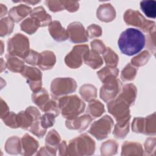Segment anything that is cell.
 <instances>
[{
  "label": "cell",
  "mask_w": 156,
  "mask_h": 156,
  "mask_svg": "<svg viewBox=\"0 0 156 156\" xmlns=\"http://www.w3.org/2000/svg\"><path fill=\"white\" fill-rule=\"evenodd\" d=\"M48 30L54 40L57 41H64L69 38L67 30L63 28L58 21H52L49 26Z\"/></svg>",
  "instance_id": "obj_19"
},
{
  "label": "cell",
  "mask_w": 156,
  "mask_h": 156,
  "mask_svg": "<svg viewBox=\"0 0 156 156\" xmlns=\"http://www.w3.org/2000/svg\"><path fill=\"white\" fill-rule=\"evenodd\" d=\"M100 89V98L105 102L114 99L120 93L122 88L121 82L116 77H111L103 82Z\"/></svg>",
  "instance_id": "obj_10"
},
{
  "label": "cell",
  "mask_w": 156,
  "mask_h": 156,
  "mask_svg": "<svg viewBox=\"0 0 156 156\" xmlns=\"http://www.w3.org/2000/svg\"><path fill=\"white\" fill-rule=\"evenodd\" d=\"M0 9H1V16H2L7 13V7L2 4H0Z\"/></svg>",
  "instance_id": "obj_53"
},
{
  "label": "cell",
  "mask_w": 156,
  "mask_h": 156,
  "mask_svg": "<svg viewBox=\"0 0 156 156\" xmlns=\"http://www.w3.org/2000/svg\"><path fill=\"white\" fill-rule=\"evenodd\" d=\"M40 58V53H38L34 50H30L29 54L24 58L25 62L31 65H38Z\"/></svg>",
  "instance_id": "obj_45"
},
{
  "label": "cell",
  "mask_w": 156,
  "mask_h": 156,
  "mask_svg": "<svg viewBox=\"0 0 156 156\" xmlns=\"http://www.w3.org/2000/svg\"><path fill=\"white\" fill-rule=\"evenodd\" d=\"M20 27L23 31L31 35L35 33L39 27L36 21L30 17L23 21L20 24Z\"/></svg>",
  "instance_id": "obj_35"
},
{
  "label": "cell",
  "mask_w": 156,
  "mask_h": 156,
  "mask_svg": "<svg viewBox=\"0 0 156 156\" xmlns=\"http://www.w3.org/2000/svg\"><path fill=\"white\" fill-rule=\"evenodd\" d=\"M122 155H142L143 150L142 146L135 142L125 141L122 146Z\"/></svg>",
  "instance_id": "obj_23"
},
{
  "label": "cell",
  "mask_w": 156,
  "mask_h": 156,
  "mask_svg": "<svg viewBox=\"0 0 156 156\" xmlns=\"http://www.w3.org/2000/svg\"><path fill=\"white\" fill-rule=\"evenodd\" d=\"M103 58L107 67L112 68H116L119 60L118 55L110 48H106L103 54Z\"/></svg>",
  "instance_id": "obj_31"
},
{
  "label": "cell",
  "mask_w": 156,
  "mask_h": 156,
  "mask_svg": "<svg viewBox=\"0 0 156 156\" xmlns=\"http://www.w3.org/2000/svg\"><path fill=\"white\" fill-rule=\"evenodd\" d=\"M32 99L34 103L35 104L41 111H43L44 106L50 100L48 92L43 88L37 91L34 92L32 95Z\"/></svg>",
  "instance_id": "obj_24"
},
{
  "label": "cell",
  "mask_w": 156,
  "mask_h": 156,
  "mask_svg": "<svg viewBox=\"0 0 156 156\" xmlns=\"http://www.w3.org/2000/svg\"><path fill=\"white\" fill-rule=\"evenodd\" d=\"M76 88L77 83L71 77H58L52 81L51 91L52 96L57 98L74 92Z\"/></svg>",
  "instance_id": "obj_6"
},
{
  "label": "cell",
  "mask_w": 156,
  "mask_h": 156,
  "mask_svg": "<svg viewBox=\"0 0 156 156\" xmlns=\"http://www.w3.org/2000/svg\"><path fill=\"white\" fill-rule=\"evenodd\" d=\"M87 33L88 38H90L99 37L102 34V29L99 26L93 24L88 27Z\"/></svg>",
  "instance_id": "obj_46"
},
{
  "label": "cell",
  "mask_w": 156,
  "mask_h": 156,
  "mask_svg": "<svg viewBox=\"0 0 156 156\" xmlns=\"http://www.w3.org/2000/svg\"><path fill=\"white\" fill-rule=\"evenodd\" d=\"M155 146H156L155 137L148 138L144 143V149H145L146 154L155 155Z\"/></svg>",
  "instance_id": "obj_44"
},
{
  "label": "cell",
  "mask_w": 156,
  "mask_h": 156,
  "mask_svg": "<svg viewBox=\"0 0 156 156\" xmlns=\"http://www.w3.org/2000/svg\"><path fill=\"white\" fill-rule=\"evenodd\" d=\"M83 62L94 69L100 68L103 64V60L100 54L93 49L89 51V52L84 58Z\"/></svg>",
  "instance_id": "obj_25"
},
{
  "label": "cell",
  "mask_w": 156,
  "mask_h": 156,
  "mask_svg": "<svg viewBox=\"0 0 156 156\" xmlns=\"http://www.w3.org/2000/svg\"><path fill=\"white\" fill-rule=\"evenodd\" d=\"M145 43V35L141 31L135 28H129L123 31L118 41L120 51L129 56L140 52L144 47Z\"/></svg>",
  "instance_id": "obj_1"
},
{
  "label": "cell",
  "mask_w": 156,
  "mask_h": 156,
  "mask_svg": "<svg viewBox=\"0 0 156 156\" xmlns=\"http://www.w3.org/2000/svg\"><path fill=\"white\" fill-rule=\"evenodd\" d=\"M124 20L127 25L140 28L145 32H149L155 27L154 21L146 20L138 10H127L124 14Z\"/></svg>",
  "instance_id": "obj_7"
},
{
  "label": "cell",
  "mask_w": 156,
  "mask_h": 156,
  "mask_svg": "<svg viewBox=\"0 0 156 156\" xmlns=\"http://www.w3.org/2000/svg\"><path fill=\"white\" fill-rule=\"evenodd\" d=\"M65 7V9H66L69 12H76L79 7V3L78 1H62Z\"/></svg>",
  "instance_id": "obj_49"
},
{
  "label": "cell",
  "mask_w": 156,
  "mask_h": 156,
  "mask_svg": "<svg viewBox=\"0 0 156 156\" xmlns=\"http://www.w3.org/2000/svg\"><path fill=\"white\" fill-rule=\"evenodd\" d=\"M118 143L115 140H109L101 144V152L102 155H112L118 151Z\"/></svg>",
  "instance_id": "obj_32"
},
{
  "label": "cell",
  "mask_w": 156,
  "mask_h": 156,
  "mask_svg": "<svg viewBox=\"0 0 156 156\" xmlns=\"http://www.w3.org/2000/svg\"><path fill=\"white\" fill-rule=\"evenodd\" d=\"M79 93L82 98L87 102H90L97 96V89L91 84L82 85L79 89Z\"/></svg>",
  "instance_id": "obj_29"
},
{
  "label": "cell",
  "mask_w": 156,
  "mask_h": 156,
  "mask_svg": "<svg viewBox=\"0 0 156 156\" xmlns=\"http://www.w3.org/2000/svg\"><path fill=\"white\" fill-rule=\"evenodd\" d=\"M151 56V54L147 51H143L141 53L132 58L131 64L136 67L144 66L147 63Z\"/></svg>",
  "instance_id": "obj_38"
},
{
  "label": "cell",
  "mask_w": 156,
  "mask_h": 156,
  "mask_svg": "<svg viewBox=\"0 0 156 156\" xmlns=\"http://www.w3.org/2000/svg\"><path fill=\"white\" fill-rule=\"evenodd\" d=\"M137 94L136 87L132 83H127L123 86L122 90L120 93L118 98L123 100L129 106L132 105L135 101Z\"/></svg>",
  "instance_id": "obj_21"
},
{
  "label": "cell",
  "mask_w": 156,
  "mask_h": 156,
  "mask_svg": "<svg viewBox=\"0 0 156 156\" xmlns=\"http://www.w3.org/2000/svg\"><path fill=\"white\" fill-rule=\"evenodd\" d=\"M92 118L88 115H83L80 116L66 119V126L69 129L77 130L79 132L85 130L92 121Z\"/></svg>",
  "instance_id": "obj_15"
},
{
  "label": "cell",
  "mask_w": 156,
  "mask_h": 156,
  "mask_svg": "<svg viewBox=\"0 0 156 156\" xmlns=\"http://www.w3.org/2000/svg\"><path fill=\"white\" fill-rule=\"evenodd\" d=\"M91 49L96 51L99 54H103L106 49V47L104 43L99 40H94L91 42Z\"/></svg>",
  "instance_id": "obj_48"
},
{
  "label": "cell",
  "mask_w": 156,
  "mask_h": 156,
  "mask_svg": "<svg viewBox=\"0 0 156 156\" xmlns=\"http://www.w3.org/2000/svg\"><path fill=\"white\" fill-rule=\"evenodd\" d=\"M69 40L74 43H81L87 42L88 40L87 30L80 22H73L67 27Z\"/></svg>",
  "instance_id": "obj_14"
},
{
  "label": "cell",
  "mask_w": 156,
  "mask_h": 156,
  "mask_svg": "<svg viewBox=\"0 0 156 156\" xmlns=\"http://www.w3.org/2000/svg\"><path fill=\"white\" fill-rule=\"evenodd\" d=\"M89 48L87 44L76 45L71 52L65 58L66 65L73 69L79 68L84 60V58L89 52Z\"/></svg>",
  "instance_id": "obj_11"
},
{
  "label": "cell",
  "mask_w": 156,
  "mask_h": 156,
  "mask_svg": "<svg viewBox=\"0 0 156 156\" xmlns=\"http://www.w3.org/2000/svg\"><path fill=\"white\" fill-rule=\"evenodd\" d=\"M2 119L3 120L4 122L10 127H12V128L19 127L17 115L12 112H9L5 116L2 118Z\"/></svg>",
  "instance_id": "obj_41"
},
{
  "label": "cell",
  "mask_w": 156,
  "mask_h": 156,
  "mask_svg": "<svg viewBox=\"0 0 156 156\" xmlns=\"http://www.w3.org/2000/svg\"><path fill=\"white\" fill-rule=\"evenodd\" d=\"M59 154L60 155H66L67 151V144L65 141H63L58 146Z\"/></svg>",
  "instance_id": "obj_52"
},
{
  "label": "cell",
  "mask_w": 156,
  "mask_h": 156,
  "mask_svg": "<svg viewBox=\"0 0 156 156\" xmlns=\"http://www.w3.org/2000/svg\"><path fill=\"white\" fill-rule=\"evenodd\" d=\"M1 118L2 119L7 115V113L9 112V107H8L7 105L6 104L5 102H4L2 99H1Z\"/></svg>",
  "instance_id": "obj_51"
},
{
  "label": "cell",
  "mask_w": 156,
  "mask_h": 156,
  "mask_svg": "<svg viewBox=\"0 0 156 156\" xmlns=\"http://www.w3.org/2000/svg\"><path fill=\"white\" fill-rule=\"evenodd\" d=\"M95 150V142L83 133L71 140L67 145L66 155H91Z\"/></svg>",
  "instance_id": "obj_3"
},
{
  "label": "cell",
  "mask_w": 156,
  "mask_h": 156,
  "mask_svg": "<svg viewBox=\"0 0 156 156\" xmlns=\"http://www.w3.org/2000/svg\"><path fill=\"white\" fill-rule=\"evenodd\" d=\"M129 121L126 124L117 122L113 131L114 136L118 139H122L125 138L129 132Z\"/></svg>",
  "instance_id": "obj_37"
},
{
  "label": "cell",
  "mask_w": 156,
  "mask_h": 156,
  "mask_svg": "<svg viewBox=\"0 0 156 156\" xmlns=\"http://www.w3.org/2000/svg\"><path fill=\"white\" fill-rule=\"evenodd\" d=\"M5 57L7 59V67L10 71L15 73L22 72L25 66L23 60L9 54L5 55Z\"/></svg>",
  "instance_id": "obj_27"
},
{
  "label": "cell",
  "mask_w": 156,
  "mask_h": 156,
  "mask_svg": "<svg viewBox=\"0 0 156 156\" xmlns=\"http://www.w3.org/2000/svg\"><path fill=\"white\" fill-rule=\"evenodd\" d=\"M30 14V17L36 21L39 27L49 26L52 23L51 16L46 13L42 6L34 8Z\"/></svg>",
  "instance_id": "obj_16"
},
{
  "label": "cell",
  "mask_w": 156,
  "mask_h": 156,
  "mask_svg": "<svg viewBox=\"0 0 156 156\" xmlns=\"http://www.w3.org/2000/svg\"><path fill=\"white\" fill-rule=\"evenodd\" d=\"M5 149L6 152L9 154H21L22 147L20 139L17 136H12L9 138L5 143Z\"/></svg>",
  "instance_id": "obj_28"
},
{
  "label": "cell",
  "mask_w": 156,
  "mask_h": 156,
  "mask_svg": "<svg viewBox=\"0 0 156 156\" xmlns=\"http://www.w3.org/2000/svg\"><path fill=\"white\" fill-rule=\"evenodd\" d=\"M146 47L154 55L155 54V27L148 32L146 39Z\"/></svg>",
  "instance_id": "obj_40"
},
{
  "label": "cell",
  "mask_w": 156,
  "mask_h": 156,
  "mask_svg": "<svg viewBox=\"0 0 156 156\" xmlns=\"http://www.w3.org/2000/svg\"><path fill=\"white\" fill-rule=\"evenodd\" d=\"M60 141L61 138L60 135L55 130L52 129L48 133L45 139V143L46 146L53 147L57 150L58 148Z\"/></svg>",
  "instance_id": "obj_33"
},
{
  "label": "cell",
  "mask_w": 156,
  "mask_h": 156,
  "mask_svg": "<svg viewBox=\"0 0 156 156\" xmlns=\"http://www.w3.org/2000/svg\"><path fill=\"white\" fill-rule=\"evenodd\" d=\"M113 124L112 118L108 115H105L91 124L88 133L97 140H102L110 134Z\"/></svg>",
  "instance_id": "obj_9"
},
{
  "label": "cell",
  "mask_w": 156,
  "mask_h": 156,
  "mask_svg": "<svg viewBox=\"0 0 156 156\" xmlns=\"http://www.w3.org/2000/svg\"><path fill=\"white\" fill-rule=\"evenodd\" d=\"M32 12V9L30 7L24 5L20 4L12 7L9 12V18L15 23H18L27 16Z\"/></svg>",
  "instance_id": "obj_20"
},
{
  "label": "cell",
  "mask_w": 156,
  "mask_h": 156,
  "mask_svg": "<svg viewBox=\"0 0 156 156\" xmlns=\"http://www.w3.org/2000/svg\"><path fill=\"white\" fill-rule=\"evenodd\" d=\"M17 118L19 127L28 130L34 122L40 120L41 115L36 107L30 106L25 111L19 112Z\"/></svg>",
  "instance_id": "obj_12"
},
{
  "label": "cell",
  "mask_w": 156,
  "mask_h": 156,
  "mask_svg": "<svg viewBox=\"0 0 156 156\" xmlns=\"http://www.w3.org/2000/svg\"><path fill=\"white\" fill-rule=\"evenodd\" d=\"M28 38L21 34H16L7 41V52L9 54L17 56L24 60L30 51Z\"/></svg>",
  "instance_id": "obj_4"
},
{
  "label": "cell",
  "mask_w": 156,
  "mask_h": 156,
  "mask_svg": "<svg viewBox=\"0 0 156 156\" xmlns=\"http://www.w3.org/2000/svg\"><path fill=\"white\" fill-rule=\"evenodd\" d=\"M26 80L33 92L37 91L41 88L42 73L40 70L35 67L26 66L21 73Z\"/></svg>",
  "instance_id": "obj_13"
},
{
  "label": "cell",
  "mask_w": 156,
  "mask_h": 156,
  "mask_svg": "<svg viewBox=\"0 0 156 156\" xmlns=\"http://www.w3.org/2000/svg\"><path fill=\"white\" fill-rule=\"evenodd\" d=\"M45 4L49 10L54 12L62 11L65 9L62 1H46Z\"/></svg>",
  "instance_id": "obj_47"
},
{
  "label": "cell",
  "mask_w": 156,
  "mask_h": 156,
  "mask_svg": "<svg viewBox=\"0 0 156 156\" xmlns=\"http://www.w3.org/2000/svg\"><path fill=\"white\" fill-rule=\"evenodd\" d=\"M56 58L54 53L51 51H44L40 53V58L38 66L42 70H48L54 66Z\"/></svg>",
  "instance_id": "obj_22"
},
{
  "label": "cell",
  "mask_w": 156,
  "mask_h": 156,
  "mask_svg": "<svg viewBox=\"0 0 156 156\" xmlns=\"http://www.w3.org/2000/svg\"><path fill=\"white\" fill-rule=\"evenodd\" d=\"M137 73V68L133 66L130 63H129L122 71L121 77L124 82L133 80Z\"/></svg>",
  "instance_id": "obj_39"
},
{
  "label": "cell",
  "mask_w": 156,
  "mask_h": 156,
  "mask_svg": "<svg viewBox=\"0 0 156 156\" xmlns=\"http://www.w3.org/2000/svg\"><path fill=\"white\" fill-rule=\"evenodd\" d=\"M43 112L44 113H53L57 117L60 114V110L59 109L58 103H57L53 99H50L49 101L44 106Z\"/></svg>",
  "instance_id": "obj_43"
},
{
  "label": "cell",
  "mask_w": 156,
  "mask_h": 156,
  "mask_svg": "<svg viewBox=\"0 0 156 156\" xmlns=\"http://www.w3.org/2000/svg\"><path fill=\"white\" fill-rule=\"evenodd\" d=\"M132 130L135 133L154 136L156 133L155 113L154 112L146 118H135L132 122Z\"/></svg>",
  "instance_id": "obj_8"
},
{
  "label": "cell",
  "mask_w": 156,
  "mask_h": 156,
  "mask_svg": "<svg viewBox=\"0 0 156 156\" xmlns=\"http://www.w3.org/2000/svg\"><path fill=\"white\" fill-rule=\"evenodd\" d=\"M140 8L143 12L150 18L156 17V2L155 1H143L140 2Z\"/></svg>",
  "instance_id": "obj_30"
},
{
  "label": "cell",
  "mask_w": 156,
  "mask_h": 156,
  "mask_svg": "<svg viewBox=\"0 0 156 156\" xmlns=\"http://www.w3.org/2000/svg\"><path fill=\"white\" fill-rule=\"evenodd\" d=\"M38 146V142L28 133H26L21 138V154L24 155H32L37 151Z\"/></svg>",
  "instance_id": "obj_18"
},
{
  "label": "cell",
  "mask_w": 156,
  "mask_h": 156,
  "mask_svg": "<svg viewBox=\"0 0 156 156\" xmlns=\"http://www.w3.org/2000/svg\"><path fill=\"white\" fill-rule=\"evenodd\" d=\"M14 27V22L9 18L5 17L1 20V36L4 37L11 34Z\"/></svg>",
  "instance_id": "obj_36"
},
{
  "label": "cell",
  "mask_w": 156,
  "mask_h": 156,
  "mask_svg": "<svg viewBox=\"0 0 156 156\" xmlns=\"http://www.w3.org/2000/svg\"><path fill=\"white\" fill-rule=\"evenodd\" d=\"M56 151L57 150L53 147H51L50 146H46L44 147H42L38 152L37 154V155H56Z\"/></svg>",
  "instance_id": "obj_50"
},
{
  "label": "cell",
  "mask_w": 156,
  "mask_h": 156,
  "mask_svg": "<svg viewBox=\"0 0 156 156\" xmlns=\"http://www.w3.org/2000/svg\"><path fill=\"white\" fill-rule=\"evenodd\" d=\"M107 108L108 112L112 114L117 122L126 124L130 118L129 105L119 98L108 102Z\"/></svg>",
  "instance_id": "obj_5"
},
{
  "label": "cell",
  "mask_w": 156,
  "mask_h": 156,
  "mask_svg": "<svg viewBox=\"0 0 156 156\" xmlns=\"http://www.w3.org/2000/svg\"><path fill=\"white\" fill-rule=\"evenodd\" d=\"M58 105L62 116L67 119L78 116L85 108V102L76 94L60 98Z\"/></svg>",
  "instance_id": "obj_2"
},
{
  "label": "cell",
  "mask_w": 156,
  "mask_h": 156,
  "mask_svg": "<svg viewBox=\"0 0 156 156\" xmlns=\"http://www.w3.org/2000/svg\"><path fill=\"white\" fill-rule=\"evenodd\" d=\"M55 118L56 116L53 113H44L40 118L42 127L46 129L52 127L54 124Z\"/></svg>",
  "instance_id": "obj_42"
},
{
  "label": "cell",
  "mask_w": 156,
  "mask_h": 156,
  "mask_svg": "<svg viewBox=\"0 0 156 156\" xmlns=\"http://www.w3.org/2000/svg\"><path fill=\"white\" fill-rule=\"evenodd\" d=\"M119 69L117 68H112L109 67H104L97 72V75L101 82H103L107 79H108L111 77H117Z\"/></svg>",
  "instance_id": "obj_34"
},
{
  "label": "cell",
  "mask_w": 156,
  "mask_h": 156,
  "mask_svg": "<svg viewBox=\"0 0 156 156\" xmlns=\"http://www.w3.org/2000/svg\"><path fill=\"white\" fill-rule=\"evenodd\" d=\"M97 18L101 21L108 23L113 21L116 17V11L110 4H103L99 6L96 12Z\"/></svg>",
  "instance_id": "obj_17"
},
{
  "label": "cell",
  "mask_w": 156,
  "mask_h": 156,
  "mask_svg": "<svg viewBox=\"0 0 156 156\" xmlns=\"http://www.w3.org/2000/svg\"><path fill=\"white\" fill-rule=\"evenodd\" d=\"M24 3H27L28 4H32V5H34V4H36L38 2H40V1H22Z\"/></svg>",
  "instance_id": "obj_54"
},
{
  "label": "cell",
  "mask_w": 156,
  "mask_h": 156,
  "mask_svg": "<svg viewBox=\"0 0 156 156\" xmlns=\"http://www.w3.org/2000/svg\"><path fill=\"white\" fill-rule=\"evenodd\" d=\"M104 112V105L99 101L93 99L89 102L87 113L92 118V119L101 116Z\"/></svg>",
  "instance_id": "obj_26"
}]
</instances>
